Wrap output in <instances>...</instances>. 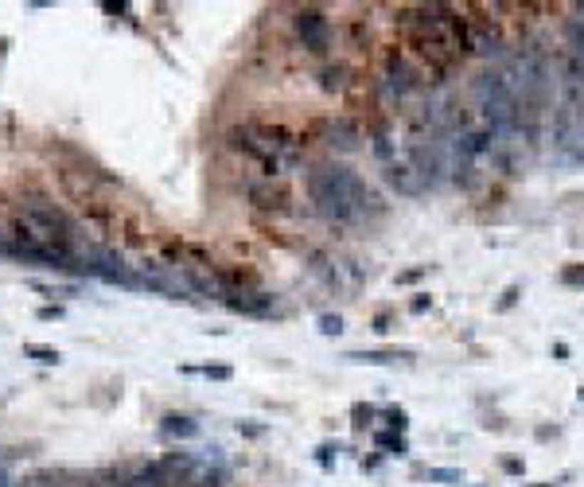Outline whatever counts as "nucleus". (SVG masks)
I'll list each match as a JSON object with an SVG mask.
<instances>
[{
    "instance_id": "1",
    "label": "nucleus",
    "mask_w": 584,
    "mask_h": 487,
    "mask_svg": "<svg viewBox=\"0 0 584 487\" xmlns=\"http://www.w3.org/2000/svg\"><path fill=\"white\" fill-rule=\"evenodd\" d=\"M308 199L316 203L323 219L339 222V226H366L386 214L382 195L343 164H323V168L308 172Z\"/></svg>"
},
{
    "instance_id": "2",
    "label": "nucleus",
    "mask_w": 584,
    "mask_h": 487,
    "mask_svg": "<svg viewBox=\"0 0 584 487\" xmlns=\"http://www.w3.org/2000/svg\"><path fill=\"white\" fill-rule=\"evenodd\" d=\"M471 94H475V110H479L483 125H487V137H491V160H495L499 168L511 172L514 168V152H518L522 140H526L518 94H514V86L499 70L475 74Z\"/></svg>"
},
{
    "instance_id": "3",
    "label": "nucleus",
    "mask_w": 584,
    "mask_h": 487,
    "mask_svg": "<svg viewBox=\"0 0 584 487\" xmlns=\"http://www.w3.org/2000/svg\"><path fill=\"white\" fill-rule=\"evenodd\" d=\"M230 145L241 148L246 156H254L269 176H288L304 164V148L292 140V133L277 125H257V121H246V125L230 129Z\"/></svg>"
},
{
    "instance_id": "4",
    "label": "nucleus",
    "mask_w": 584,
    "mask_h": 487,
    "mask_svg": "<svg viewBox=\"0 0 584 487\" xmlns=\"http://www.w3.org/2000/svg\"><path fill=\"white\" fill-rule=\"evenodd\" d=\"M82 273L86 277H98L105 285H121V288H145V277H140L137 266L121 258L110 246H82Z\"/></svg>"
},
{
    "instance_id": "5",
    "label": "nucleus",
    "mask_w": 584,
    "mask_h": 487,
    "mask_svg": "<svg viewBox=\"0 0 584 487\" xmlns=\"http://www.w3.org/2000/svg\"><path fill=\"white\" fill-rule=\"evenodd\" d=\"M573 94L557 102V117H553V148L561 152V160L584 164V113L577 105V86L569 82Z\"/></svg>"
},
{
    "instance_id": "6",
    "label": "nucleus",
    "mask_w": 584,
    "mask_h": 487,
    "mask_svg": "<svg viewBox=\"0 0 584 487\" xmlns=\"http://www.w3.org/2000/svg\"><path fill=\"white\" fill-rule=\"evenodd\" d=\"M409 164H413V172L424 179V187H444L448 179V156H444V145L437 140H413L409 145Z\"/></svg>"
},
{
    "instance_id": "7",
    "label": "nucleus",
    "mask_w": 584,
    "mask_h": 487,
    "mask_svg": "<svg viewBox=\"0 0 584 487\" xmlns=\"http://www.w3.org/2000/svg\"><path fill=\"white\" fill-rule=\"evenodd\" d=\"M296 36H300V43H304L312 55H323L331 47L328 16H323L320 8H304V12H296Z\"/></svg>"
},
{
    "instance_id": "8",
    "label": "nucleus",
    "mask_w": 584,
    "mask_h": 487,
    "mask_svg": "<svg viewBox=\"0 0 584 487\" xmlns=\"http://www.w3.org/2000/svg\"><path fill=\"white\" fill-rule=\"evenodd\" d=\"M565 47H569V82L584 90V8L565 23Z\"/></svg>"
},
{
    "instance_id": "9",
    "label": "nucleus",
    "mask_w": 584,
    "mask_h": 487,
    "mask_svg": "<svg viewBox=\"0 0 584 487\" xmlns=\"http://www.w3.org/2000/svg\"><path fill=\"white\" fill-rule=\"evenodd\" d=\"M320 137H323V145L335 148V152H355V148L363 145V129H358L350 117H328V121H320Z\"/></svg>"
},
{
    "instance_id": "10",
    "label": "nucleus",
    "mask_w": 584,
    "mask_h": 487,
    "mask_svg": "<svg viewBox=\"0 0 584 487\" xmlns=\"http://www.w3.org/2000/svg\"><path fill=\"white\" fill-rule=\"evenodd\" d=\"M382 86H386V94L394 98V102H405V98L417 90V74L405 67L402 55H390L386 59V78H382Z\"/></svg>"
},
{
    "instance_id": "11",
    "label": "nucleus",
    "mask_w": 584,
    "mask_h": 487,
    "mask_svg": "<svg viewBox=\"0 0 584 487\" xmlns=\"http://www.w3.org/2000/svg\"><path fill=\"white\" fill-rule=\"evenodd\" d=\"M467 47H471L475 55H487V59H503V39H499V31H491L487 23H471V28H467Z\"/></svg>"
},
{
    "instance_id": "12",
    "label": "nucleus",
    "mask_w": 584,
    "mask_h": 487,
    "mask_svg": "<svg viewBox=\"0 0 584 487\" xmlns=\"http://www.w3.org/2000/svg\"><path fill=\"white\" fill-rule=\"evenodd\" d=\"M386 179H390V184H394L402 195H421V192H429V187H424V179L413 172V164L390 160V164H386Z\"/></svg>"
},
{
    "instance_id": "13",
    "label": "nucleus",
    "mask_w": 584,
    "mask_h": 487,
    "mask_svg": "<svg viewBox=\"0 0 584 487\" xmlns=\"http://www.w3.org/2000/svg\"><path fill=\"white\" fill-rule=\"evenodd\" d=\"M347 362H366V367H390V362H409L413 351L409 347H390V351H347Z\"/></svg>"
},
{
    "instance_id": "14",
    "label": "nucleus",
    "mask_w": 584,
    "mask_h": 487,
    "mask_svg": "<svg viewBox=\"0 0 584 487\" xmlns=\"http://www.w3.org/2000/svg\"><path fill=\"white\" fill-rule=\"evenodd\" d=\"M78 483V476H71V472H31V476H24V480H16V487H74Z\"/></svg>"
},
{
    "instance_id": "15",
    "label": "nucleus",
    "mask_w": 584,
    "mask_h": 487,
    "mask_svg": "<svg viewBox=\"0 0 584 487\" xmlns=\"http://www.w3.org/2000/svg\"><path fill=\"white\" fill-rule=\"evenodd\" d=\"M160 433L164 436H179V441H191V436H199V421H191L183 414H168L160 421Z\"/></svg>"
},
{
    "instance_id": "16",
    "label": "nucleus",
    "mask_w": 584,
    "mask_h": 487,
    "mask_svg": "<svg viewBox=\"0 0 584 487\" xmlns=\"http://www.w3.org/2000/svg\"><path fill=\"white\" fill-rule=\"evenodd\" d=\"M374 441H378V449H386L390 456H405V452H409V444H405L402 433H397V436H394V433H378Z\"/></svg>"
},
{
    "instance_id": "17",
    "label": "nucleus",
    "mask_w": 584,
    "mask_h": 487,
    "mask_svg": "<svg viewBox=\"0 0 584 487\" xmlns=\"http://www.w3.org/2000/svg\"><path fill=\"white\" fill-rule=\"evenodd\" d=\"M254 203L257 207H285V192H269V187H254Z\"/></svg>"
},
{
    "instance_id": "18",
    "label": "nucleus",
    "mask_w": 584,
    "mask_h": 487,
    "mask_svg": "<svg viewBox=\"0 0 584 487\" xmlns=\"http://www.w3.org/2000/svg\"><path fill=\"white\" fill-rule=\"evenodd\" d=\"M424 476L437 483H464V472H456V468H429Z\"/></svg>"
},
{
    "instance_id": "19",
    "label": "nucleus",
    "mask_w": 584,
    "mask_h": 487,
    "mask_svg": "<svg viewBox=\"0 0 584 487\" xmlns=\"http://www.w3.org/2000/svg\"><path fill=\"white\" fill-rule=\"evenodd\" d=\"M183 370H187V375H203V378H219V382H226V378L234 375V370L230 367H183Z\"/></svg>"
},
{
    "instance_id": "20",
    "label": "nucleus",
    "mask_w": 584,
    "mask_h": 487,
    "mask_svg": "<svg viewBox=\"0 0 584 487\" xmlns=\"http://www.w3.org/2000/svg\"><path fill=\"white\" fill-rule=\"evenodd\" d=\"M561 285L584 288V266H565V269H561Z\"/></svg>"
},
{
    "instance_id": "21",
    "label": "nucleus",
    "mask_w": 584,
    "mask_h": 487,
    "mask_svg": "<svg viewBox=\"0 0 584 487\" xmlns=\"http://www.w3.org/2000/svg\"><path fill=\"white\" fill-rule=\"evenodd\" d=\"M24 351H28L36 362H43V367H55V362H58V351L55 347H24Z\"/></svg>"
},
{
    "instance_id": "22",
    "label": "nucleus",
    "mask_w": 584,
    "mask_h": 487,
    "mask_svg": "<svg viewBox=\"0 0 584 487\" xmlns=\"http://www.w3.org/2000/svg\"><path fill=\"white\" fill-rule=\"evenodd\" d=\"M343 67H328V70H323V90H339V86H343Z\"/></svg>"
},
{
    "instance_id": "23",
    "label": "nucleus",
    "mask_w": 584,
    "mask_h": 487,
    "mask_svg": "<svg viewBox=\"0 0 584 487\" xmlns=\"http://www.w3.org/2000/svg\"><path fill=\"white\" fill-rule=\"evenodd\" d=\"M386 417H390V429H394V433H405V429H409L405 409H386Z\"/></svg>"
},
{
    "instance_id": "24",
    "label": "nucleus",
    "mask_w": 584,
    "mask_h": 487,
    "mask_svg": "<svg viewBox=\"0 0 584 487\" xmlns=\"http://www.w3.org/2000/svg\"><path fill=\"white\" fill-rule=\"evenodd\" d=\"M320 332L323 335H339V332H343V320H339V316H320Z\"/></svg>"
},
{
    "instance_id": "25",
    "label": "nucleus",
    "mask_w": 584,
    "mask_h": 487,
    "mask_svg": "<svg viewBox=\"0 0 584 487\" xmlns=\"http://www.w3.org/2000/svg\"><path fill=\"white\" fill-rule=\"evenodd\" d=\"M432 308V300H429V293H417L413 296V304H409V312H413V316H424V312Z\"/></svg>"
},
{
    "instance_id": "26",
    "label": "nucleus",
    "mask_w": 584,
    "mask_h": 487,
    "mask_svg": "<svg viewBox=\"0 0 584 487\" xmlns=\"http://www.w3.org/2000/svg\"><path fill=\"white\" fill-rule=\"evenodd\" d=\"M355 429H366V425H370V417H374V409L370 406H355Z\"/></svg>"
},
{
    "instance_id": "27",
    "label": "nucleus",
    "mask_w": 584,
    "mask_h": 487,
    "mask_svg": "<svg viewBox=\"0 0 584 487\" xmlns=\"http://www.w3.org/2000/svg\"><path fill=\"white\" fill-rule=\"evenodd\" d=\"M417 277H424V266H417V269H405V273L397 277V285H413Z\"/></svg>"
},
{
    "instance_id": "28",
    "label": "nucleus",
    "mask_w": 584,
    "mask_h": 487,
    "mask_svg": "<svg viewBox=\"0 0 584 487\" xmlns=\"http://www.w3.org/2000/svg\"><path fill=\"white\" fill-rule=\"evenodd\" d=\"M331 452H339V444H323L320 449V464L323 468H331Z\"/></svg>"
},
{
    "instance_id": "29",
    "label": "nucleus",
    "mask_w": 584,
    "mask_h": 487,
    "mask_svg": "<svg viewBox=\"0 0 584 487\" xmlns=\"http://www.w3.org/2000/svg\"><path fill=\"white\" fill-rule=\"evenodd\" d=\"M374 332H390V312H378V316H374Z\"/></svg>"
},
{
    "instance_id": "30",
    "label": "nucleus",
    "mask_w": 584,
    "mask_h": 487,
    "mask_svg": "<svg viewBox=\"0 0 584 487\" xmlns=\"http://www.w3.org/2000/svg\"><path fill=\"white\" fill-rule=\"evenodd\" d=\"M514 300H518V288H506V296H503V300H499V308H503V312H506V308H511V304H514Z\"/></svg>"
},
{
    "instance_id": "31",
    "label": "nucleus",
    "mask_w": 584,
    "mask_h": 487,
    "mask_svg": "<svg viewBox=\"0 0 584 487\" xmlns=\"http://www.w3.org/2000/svg\"><path fill=\"white\" fill-rule=\"evenodd\" d=\"M553 355H557V362H565L569 359V347H565V343H553Z\"/></svg>"
},
{
    "instance_id": "32",
    "label": "nucleus",
    "mask_w": 584,
    "mask_h": 487,
    "mask_svg": "<svg viewBox=\"0 0 584 487\" xmlns=\"http://www.w3.org/2000/svg\"><path fill=\"white\" fill-rule=\"evenodd\" d=\"M0 487H16V483H12V480H8V476H4V472H0Z\"/></svg>"
},
{
    "instance_id": "33",
    "label": "nucleus",
    "mask_w": 584,
    "mask_h": 487,
    "mask_svg": "<svg viewBox=\"0 0 584 487\" xmlns=\"http://www.w3.org/2000/svg\"><path fill=\"white\" fill-rule=\"evenodd\" d=\"M580 402H584V386H580Z\"/></svg>"
}]
</instances>
